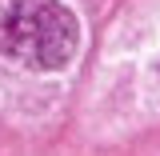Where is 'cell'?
Returning <instances> with one entry per match:
<instances>
[{"label":"cell","mask_w":160,"mask_h":156,"mask_svg":"<svg viewBox=\"0 0 160 156\" xmlns=\"http://www.w3.org/2000/svg\"><path fill=\"white\" fill-rule=\"evenodd\" d=\"M80 52V20L60 0H0V56L56 72Z\"/></svg>","instance_id":"cell-1"}]
</instances>
